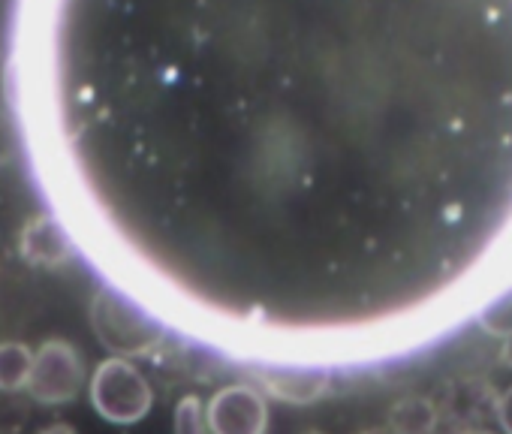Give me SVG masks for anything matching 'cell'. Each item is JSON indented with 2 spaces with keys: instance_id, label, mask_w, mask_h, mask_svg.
<instances>
[{
  "instance_id": "cell-1",
  "label": "cell",
  "mask_w": 512,
  "mask_h": 434,
  "mask_svg": "<svg viewBox=\"0 0 512 434\" xmlns=\"http://www.w3.org/2000/svg\"><path fill=\"white\" fill-rule=\"evenodd\" d=\"M88 317H91V329L97 341L118 359L133 362L139 356H148L163 341L157 320L148 317L133 299L109 287L94 293Z\"/></svg>"
},
{
  "instance_id": "cell-2",
  "label": "cell",
  "mask_w": 512,
  "mask_h": 434,
  "mask_svg": "<svg viewBox=\"0 0 512 434\" xmlns=\"http://www.w3.org/2000/svg\"><path fill=\"white\" fill-rule=\"evenodd\" d=\"M91 404L112 425H136L154 407L148 377L130 359H106L91 374Z\"/></svg>"
},
{
  "instance_id": "cell-3",
  "label": "cell",
  "mask_w": 512,
  "mask_h": 434,
  "mask_svg": "<svg viewBox=\"0 0 512 434\" xmlns=\"http://www.w3.org/2000/svg\"><path fill=\"white\" fill-rule=\"evenodd\" d=\"M82 386H85V359L76 344L64 338H52L34 350V365L25 386L34 401L61 407L76 401Z\"/></svg>"
},
{
  "instance_id": "cell-4",
  "label": "cell",
  "mask_w": 512,
  "mask_h": 434,
  "mask_svg": "<svg viewBox=\"0 0 512 434\" xmlns=\"http://www.w3.org/2000/svg\"><path fill=\"white\" fill-rule=\"evenodd\" d=\"M205 419L211 434H266L269 431L266 392L247 383L223 386L205 404Z\"/></svg>"
},
{
  "instance_id": "cell-5",
  "label": "cell",
  "mask_w": 512,
  "mask_h": 434,
  "mask_svg": "<svg viewBox=\"0 0 512 434\" xmlns=\"http://www.w3.org/2000/svg\"><path fill=\"white\" fill-rule=\"evenodd\" d=\"M19 257L34 269H61L76 257V245L58 217L37 214L19 233Z\"/></svg>"
},
{
  "instance_id": "cell-6",
  "label": "cell",
  "mask_w": 512,
  "mask_h": 434,
  "mask_svg": "<svg viewBox=\"0 0 512 434\" xmlns=\"http://www.w3.org/2000/svg\"><path fill=\"white\" fill-rule=\"evenodd\" d=\"M260 386L287 404H311L326 395L329 377L317 368H263L256 371Z\"/></svg>"
},
{
  "instance_id": "cell-7",
  "label": "cell",
  "mask_w": 512,
  "mask_h": 434,
  "mask_svg": "<svg viewBox=\"0 0 512 434\" xmlns=\"http://www.w3.org/2000/svg\"><path fill=\"white\" fill-rule=\"evenodd\" d=\"M440 407L425 395H407L392 404L386 428L392 434H437Z\"/></svg>"
},
{
  "instance_id": "cell-8",
  "label": "cell",
  "mask_w": 512,
  "mask_h": 434,
  "mask_svg": "<svg viewBox=\"0 0 512 434\" xmlns=\"http://www.w3.org/2000/svg\"><path fill=\"white\" fill-rule=\"evenodd\" d=\"M34 350L22 341H0V392H22L28 386Z\"/></svg>"
},
{
  "instance_id": "cell-9",
  "label": "cell",
  "mask_w": 512,
  "mask_h": 434,
  "mask_svg": "<svg viewBox=\"0 0 512 434\" xmlns=\"http://www.w3.org/2000/svg\"><path fill=\"white\" fill-rule=\"evenodd\" d=\"M175 434H211L199 395H184L175 404Z\"/></svg>"
},
{
  "instance_id": "cell-10",
  "label": "cell",
  "mask_w": 512,
  "mask_h": 434,
  "mask_svg": "<svg viewBox=\"0 0 512 434\" xmlns=\"http://www.w3.org/2000/svg\"><path fill=\"white\" fill-rule=\"evenodd\" d=\"M482 329L488 335H497V338H509L512 335V296L500 299L497 305H491L485 314H482Z\"/></svg>"
},
{
  "instance_id": "cell-11",
  "label": "cell",
  "mask_w": 512,
  "mask_h": 434,
  "mask_svg": "<svg viewBox=\"0 0 512 434\" xmlns=\"http://www.w3.org/2000/svg\"><path fill=\"white\" fill-rule=\"evenodd\" d=\"M19 154V130L7 112H0V169L10 166Z\"/></svg>"
},
{
  "instance_id": "cell-12",
  "label": "cell",
  "mask_w": 512,
  "mask_h": 434,
  "mask_svg": "<svg viewBox=\"0 0 512 434\" xmlns=\"http://www.w3.org/2000/svg\"><path fill=\"white\" fill-rule=\"evenodd\" d=\"M494 416H497L503 434H512V386L503 389V392L494 398Z\"/></svg>"
},
{
  "instance_id": "cell-13",
  "label": "cell",
  "mask_w": 512,
  "mask_h": 434,
  "mask_svg": "<svg viewBox=\"0 0 512 434\" xmlns=\"http://www.w3.org/2000/svg\"><path fill=\"white\" fill-rule=\"evenodd\" d=\"M37 434H82V431L76 425H70V422H52V425L40 428Z\"/></svg>"
},
{
  "instance_id": "cell-14",
  "label": "cell",
  "mask_w": 512,
  "mask_h": 434,
  "mask_svg": "<svg viewBox=\"0 0 512 434\" xmlns=\"http://www.w3.org/2000/svg\"><path fill=\"white\" fill-rule=\"evenodd\" d=\"M503 359H506V362L512 365V335L506 338V347H503Z\"/></svg>"
},
{
  "instance_id": "cell-15",
  "label": "cell",
  "mask_w": 512,
  "mask_h": 434,
  "mask_svg": "<svg viewBox=\"0 0 512 434\" xmlns=\"http://www.w3.org/2000/svg\"><path fill=\"white\" fill-rule=\"evenodd\" d=\"M359 434H392L389 428H368V431H359Z\"/></svg>"
},
{
  "instance_id": "cell-16",
  "label": "cell",
  "mask_w": 512,
  "mask_h": 434,
  "mask_svg": "<svg viewBox=\"0 0 512 434\" xmlns=\"http://www.w3.org/2000/svg\"><path fill=\"white\" fill-rule=\"evenodd\" d=\"M461 434H494V431H488V428H467V431H461Z\"/></svg>"
},
{
  "instance_id": "cell-17",
  "label": "cell",
  "mask_w": 512,
  "mask_h": 434,
  "mask_svg": "<svg viewBox=\"0 0 512 434\" xmlns=\"http://www.w3.org/2000/svg\"><path fill=\"white\" fill-rule=\"evenodd\" d=\"M305 434H323V431H305Z\"/></svg>"
}]
</instances>
